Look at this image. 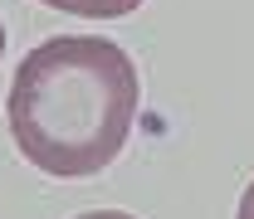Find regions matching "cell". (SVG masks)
Instances as JSON below:
<instances>
[{
    "label": "cell",
    "mask_w": 254,
    "mask_h": 219,
    "mask_svg": "<svg viewBox=\"0 0 254 219\" xmlns=\"http://www.w3.org/2000/svg\"><path fill=\"white\" fill-rule=\"evenodd\" d=\"M39 5H54L64 15H83V20H118V15H132L142 0H39Z\"/></svg>",
    "instance_id": "7a4b0ae2"
},
{
    "label": "cell",
    "mask_w": 254,
    "mask_h": 219,
    "mask_svg": "<svg viewBox=\"0 0 254 219\" xmlns=\"http://www.w3.org/2000/svg\"><path fill=\"white\" fill-rule=\"evenodd\" d=\"M235 219H254V180L245 185V195H240V215Z\"/></svg>",
    "instance_id": "3957f363"
},
{
    "label": "cell",
    "mask_w": 254,
    "mask_h": 219,
    "mask_svg": "<svg viewBox=\"0 0 254 219\" xmlns=\"http://www.w3.org/2000/svg\"><path fill=\"white\" fill-rule=\"evenodd\" d=\"M137 102V63L113 39L59 34L20 59L5 117L30 166L59 180H83L118 161Z\"/></svg>",
    "instance_id": "6da1fadb"
},
{
    "label": "cell",
    "mask_w": 254,
    "mask_h": 219,
    "mask_svg": "<svg viewBox=\"0 0 254 219\" xmlns=\"http://www.w3.org/2000/svg\"><path fill=\"white\" fill-rule=\"evenodd\" d=\"M0 54H5V25H0Z\"/></svg>",
    "instance_id": "5b68a950"
},
{
    "label": "cell",
    "mask_w": 254,
    "mask_h": 219,
    "mask_svg": "<svg viewBox=\"0 0 254 219\" xmlns=\"http://www.w3.org/2000/svg\"><path fill=\"white\" fill-rule=\"evenodd\" d=\"M78 219H137V215H123V210H93V215H78Z\"/></svg>",
    "instance_id": "277c9868"
}]
</instances>
